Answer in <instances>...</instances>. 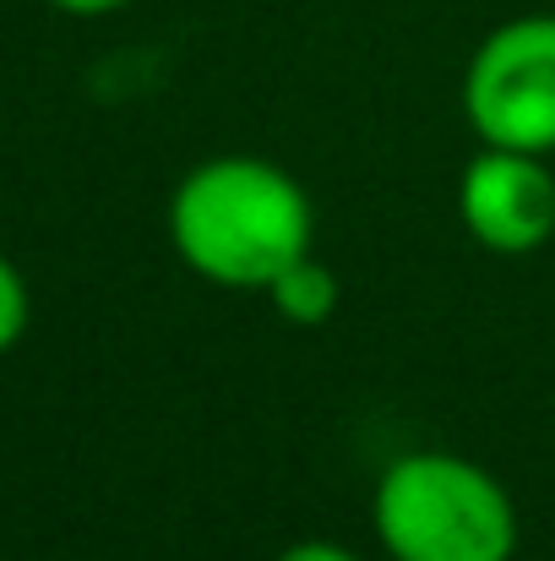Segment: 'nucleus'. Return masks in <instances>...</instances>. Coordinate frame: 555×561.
<instances>
[{"mask_svg":"<svg viewBox=\"0 0 555 561\" xmlns=\"http://www.w3.org/2000/svg\"><path fill=\"white\" fill-rule=\"evenodd\" d=\"M170 234L190 273L223 289H267L311 251V202L267 159H207L170 202Z\"/></svg>","mask_w":555,"mask_h":561,"instance_id":"f257e3e1","label":"nucleus"},{"mask_svg":"<svg viewBox=\"0 0 555 561\" xmlns=\"http://www.w3.org/2000/svg\"><path fill=\"white\" fill-rule=\"evenodd\" d=\"M375 535L397 561H512L518 513L479 463L408 453L375 485Z\"/></svg>","mask_w":555,"mask_h":561,"instance_id":"f03ea898","label":"nucleus"},{"mask_svg":"<svg viewBox=\"0 0 555 561\" xmlns=\"http://www.w3.org/2000/svg\"><path fill=\"white\" fill-rule=\"evenodd\" d=\"M469 126L485 148L551 153L555 148V16L501 22L463 77Z\"/></svg>","mask_w":555,"mask_h":561,"instance_id":"7ed1b4c3","label":"nucleus"},{"mask_svg":"<svg viewBox=\"0 0 555 561\" xmlns=\"http://www.w3.org/2000/svg\"><path fill=\"white\" fill-rule=\"evenodd\" d=\"M458 213L485 251L523 256L555 234V175L540 153L485 148L458 186Z\"/></svg>","mask_w":555,"mask_h":561,"instance_id":"20e7f679","label":"nucleus"},{"mask_svg":"<svg viewBox=\"0 0 555 561\" xmlns=\"http://www.w3.org/2000/svg\"><path fill=\"white\" fill-rule=\"evenodd\" d=\"M267 295H273L278 317L294 322V328H322V322L338 311V278H333L311 251H305L300 262H289V267L267 284Z\"/></svg>","mask_w":555,"mask_h":561,"instance_id":"39448f33","label":"nucleus"},{"mask_svg":"<svg viewBox=\"0 0 555 561\" xmlns=\"http://www.w3.org/2000/svg\"><path fill=\"white\" fill-rule=\"evenodd\" d=\"M22 333H27V284H22L16 262L0 251V355L16 350Z\"/></svg>","mask_w":555,"mask_h":561,"instance_id":"423d86ee","label":"nucleus"},{"mask_svg":"<svg viewBox=\"0 0 555 561\" xmlns=\"http://www.w3.org/2000/svg\"><path fill=\"white\" fill-rule=\"evenodd\" d=\"M278 561H355L344 546H327V540H305V546H289Z\"/></svg>","mask_w":555,"mask_h":561,"instance_id":"0eeeda50","label":"nucleus"},{"mask_svg":"<svg viewBox=\"0 0 555 561\" xmlns=\"http://www.w3.org/2000/svg\"><path fill=\"white\" fill-rule=\"evenodd\" d=\"M55 11H71V16H104V11H120L131 0H49Z\"/></svg>","mask_w":555,"mask_h":561,"instance_id":"6e6552de","label":"nucleus"}]
</instances>
